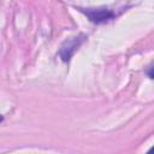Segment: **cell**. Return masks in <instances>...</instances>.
<instances>
[{
  "label": "cell",
  "instance_id": "obj_1",
  "mask_svg": "<svg viewBox=\"0 0 154 154\" xmlns=\"http://www.w3.org/2000/svg\"><path fill=\"white\" fill-rule=\"evenodd\" d=\"M85 38H87V37H85V35H83V34H79V35H77V36H73V37L67 38V40L61 45V47H60V49H59V52H58L59 58H60L63 61H65V63L70 61L71 58H72V55L75 54V52L81 47V45L84 42Z\"/></svg>",
  "mask_w": 154,
  "mask_h": 154
},
{
  "label": "cell",
  "instance_id": "obj_2",
  "mask_svg": "<svg viewBox=\"0 0 154 154\" xmlns=\"http://www.w3.org/2000/svg\"><path fill=\"white\" fill-rule=\"evenodd\" d=\"M78 10L81 12H83L91 23H95V24L106 23V22L113 19L117 16V13L113 10L107 8V7H99V8H82V7H78Z\"/></svg>",
  "mask_w": 154,
  "mask_h": 154
},
{
  "label": "cell",
  "instance_id": "obj_3",
  "mask_svg": "<svg viewBox=\"0 0 154 154\" xmlns=\"http://www.w3.org/2000/svg\"><path fill=\"white\" fill-rule=\"evenodd\" d=\"M147 76H148L149 78L154 79V65H153L152 67H149V69L147 70Z\"/></svg>",
  "mask_w": 154,
  "mask_h": 154
},
{
  "label": "cell",
  "instance_id": "obj_4",
  "mask_svg": "<svg viewBox=\"0 0 154 154\" xmlns=\"http://www.w3.org/2000/svg\"><path fill=\"white\" fill-rule=\"evenodd\" d=\"M146 154H154V146H153V147H152V148H150Z\"/></svg>",
  "mask_w": 154,
  "mask_h": 154
}]
</instances>
